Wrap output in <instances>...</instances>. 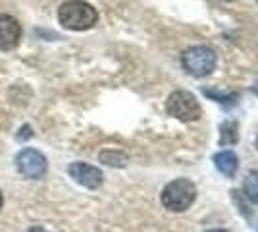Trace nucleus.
<instances>
[{
	"instance_id": "nucleus-1",
	"label": "nucleus",
	"mask_w": 258,
	"mask_h": 232,
	"mask_svg": "<svg viewBox=\"0 0 258 232\" xmlns=\"http://www.w3.org/2000/svg\"><path fill=\"white\" fill-rule=\"evenodd\" d=\"M58 20L66 29L85 31L98 22V12L83 0H68L58 10Z\"/></svg>"
},
{
	"instance_id": "nucleus-2",
	"label": "nucleus",
	"mask_w": 258,
	"mask_h": 232,
	"mask_svg": "<svg viewBox=\"0 0 258 232\" xmlns=\"http://www.w3.org/2000/svg\"><path fill=\"white\" fill-rule=\"evenodd\" d=\"M195 198H197V186L193 182L187 178H175L162 192V205L168 211L181 213L193 205Z\"/></svg>"
},
{
	"instance_id": "nucleus-3",
	"label": "nucleus",
	"mask_w": 258,
	"mask_h": 232,
	"mask_svg": "<svg viewBox=\"0 0 258 232\" xmlns=\"http://www.w3.org/2000/svg\"><path fill=\"white\" fill-rule=\"evenodd\" d=\"M181 62L183 68L187 70V74H191L195 77H205L214 72L218 56H216V53L210 47L197 44V47H191V49H187L183 53Z\"/></svg>"
},
{
	"instance_id": "nucleus-4",
	"label": "nucleus",
	"mask_w": 258,
	"mask_h": 232,
	"mask_svg": "<svg viewBox=\"0 0 258 232\" xmlns=\"http://www.w3.org/2000/svg\"><path fill=\"white\" fill-rule=\"evenodd\" d=\"M166 111L170 116L181 122H195L201 118V105L193 93L189 91H173L166 101Z\"/></svg>"
},
{
	"instance_id": "nucleus-5",
	"label": "nucleus",
	"mask_w": 258,
	"mask_h": 232,
	"mask_svg": "<svg viewBox=\"0 0 258 232\" xmlns=\"http://www.w3.org/2000/svg\"><path fill=\"white\" fill-rule=\"evenodd\" d=\"M18 168L23 176L39 180L46 174V159L43 157V153L35 149H25L18 155Z\"/></svg>"
},
{
	"instance_id": "nucleus-6",
	"label": "nucleus",
	"mask_w": 258,
	"mask_h": 232,
	"mask_svg": "<svg viewBox=\"0 0 258 232\" xmlns=\"http://www.w3.org/2000/svg\"><path fill=\"white\" fill-rule=\"evenodd\" d=\"M68 170H70V176L74 178L77 184H81V186H85L89 190L100 188L102 178H104L97 166L87 165V163H72Z\"/></svg>"
},
{
	"instance_id": "nucleus-7",
	"label": "nucleus",
	"mask_w": 258,
	"mask_h": 232,
	"mask_svg": "<svg viewBox=\"0 0 258 232\" xmlns=\"http://www.w3.org/2000/svg\"><path fill=\"white\" fill-rule=\"evenodd\" d=\"M22 27L16 18L8 14H0V51H12L20 43Z\"/></svg>"
},
{
	"instance_id": "nucleus-8",
	"label": "nucleus",
	"mask_w": 258,
	"mask_h": 232,
	"mask_svg": "<svg viewBox=\"0 0 258 232\" xmlns=\"http://www.w3.org/2000/svg\"><path fill=\"white\" fill-rule=\"evenodd\" d=\"M214 165L216 168L226 174V176H233L239 168V159L233 151H220V153L214 155Z\"/></svg>"
},
{
	"instance_id": "nucleus-9",
	"label": "nucleus",
	"mask_w": 258,
	"mask_h": 232,
	"mask_svg": "<svg viewBox=\"0 0 258 232\" xmlns=\"http://www.w3.org/2000/svg\"><path fill=\"white\" fill-rule=\"evenodd\" d=\"M239 126L235 120H226L220 126V145H233L239 142Z\"/></svg>"
},
{
	"instance_id": "nucleus-10",
	"label": "nucleus",
	"mask_w": 258,
	"mask_h": 232,
	"mask_svg": "<svg viewBox=\"0 0 258 232\" xmlns=\"http://www.w3.org/2000/svg\"><path fill=\"white\" fill-rule=\"evenodd\" d=\"M243 190H245V194H247V198L250 201L258 203V170L248 172L245 182H243Z\"/></svg>"
},
{
	"instance_id": "nucleus-11",
	"label": "nucleus",
	"mask_w": 258,
	"mask_h": 232,
	"mask_svg": "<svg viewBox=\"0 0 258 232\" xmlns=\"http://www.w3.org/2000/svg\"><path fill=\"white\" fill-rule=\"evenodd\" d=\"M100 161L110 166H123L127 163V157L119 151H104V153H100Z\"/></svg>"
},
{
	"instance_id": "nucleus-12",
	"label": "nucleus",
	"mask_w": 258,
	"mask_h": 232,
	"mask_svg": "<svg viewBox=\"0 0 258 232\" xmlns=\"http://www.w3.org/2000/svg\"><path fill=\"white\" fill-rule=\"evenodd\" d=\"M205 95L216 99L218 103H227V101H233L237 97V95H220V93H214V91H210V89H205Z\"/></svg>"
},
{
	"instance_id": "nucleus-13",
	"label": "nucleus",
	"mask_w": 258,
	"mask_h": 232,
	"mask_svg": "<svg viewBox=\"0 0 258 232\" xmlns=\"http://www.w3.org/2000/svg\"><path fill=\"white\" fill-rule=\"evenodd\" d=\"M27 232H46V230H44L43 226H31V228H29Z\"/></svg>"
},
{
	"instance_id": "nucleus-14",
	"label": "nucleus",
	"mask_w": 258,
	"mask_h": 232,
	"mask_svg": "<svg viewBox=\"0 0 258 232\" xmlns=\"http://www.w3.org/2000/svg\"><path fill=\"white\" fill-rule=\"evenodd\" d=\"M0 209H2V192H0Z\"/></svg>"
},
{
	"instance_id": "nucleus-15",
	"label": "nucleus",
	"mask_w": 258,
	"mask_h": 232,
	"mask_svg": "<svg viewBox=\"0 0 258 232\" xmlns=\"http://www.w3.org/2000/svg\"><path fill=\"white\" fill-rule=\"evenodd\" d=\"M208 232H226V230H208Z\"/></svg>"
},
{
	"instance_id": "nucleus-16",
	"label": "nucleus",
	"mask_w": 258,
	"mask_h": 232,
	"mask_svg": "<svg viewBox=\"0 0 258 232\" xmlns=\"http://www.w3.org/2000/svg\"><path fill=\"white\" fill-rule=\"evenodd\" d=\"M256 149H258V142H256Z\"/></svg>"
}]
</instances>
